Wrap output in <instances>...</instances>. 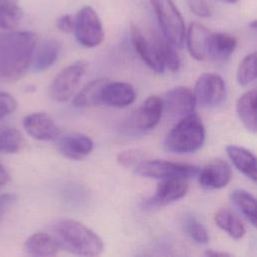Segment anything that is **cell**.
Listing matches in <instances>:
<instances>
[{
  "label": "cell",
  "instance_id": "obj_34",
  "mask_svg": "<svg viewBox=\"0 0 257 257\" xmlns=\"http://www.w3.org/2000/svg\"><path fill=\"white\" fill-rule=\"evenodd\" d=\"M16 200L17 197L14 194H0V223Z\"/></svg>",
  "mask_w": 257,
  "mask_h": 257
},
{
  "label": "cell",
  "instance_id": "obj_11",
  "mask_svg": "<svg viewBox=\"0 0 257 257\" xmlns=\"http://www.w3.org/2000/svg\"><path fill=\"white\" fill-rule=\"evenodd\" d=\"M162 102L163 109L173 117H183L194 112L197 103L194 92L186 86H177L169 90Z\"/></svg>",
  "mask_w": 257,
  "mask_h": 257
},
{
  "label": "cell",
  "instance_id": "obj_31",
  "mask_svg": "<svg viewBox=\"0 0 257 257\" xmlns=\"http://www.w3.org/2000/svg\"><path fill=\"white\" fill-rule=\"evenodd\" d=\"M17 107V101L13 95L8 92H0V119L12 113Z\"/></svg>",
  "mask_w": 257,
  "mask_h": 257
},
{
  "label": "cell",
  "instance_id": "obj_13",
  "mask_svg": "<svg viewBox=\"0 0 257 257\" xmlns=\"http://www.w3.org/2000/svg\"><path fill=\"white\" fill-rule=\"evenodd\" d=\"M189 186L186 179H164L158 186L155 195L148 200L147 204L154 207L166 206L182 199L188 192Z\"/></svg>",
  "mask_w": 257,
  "mask_h": 257
},
{
  "label": "cell",
  "instance_id": "obj_4",
  "mask_svg": "<svg viewBox=\"0 0 257 257\" xmlns=\"http://www.w3.org/2000/svg\"><path fill=\"white\" fill-rule=\"evenodd\" d=\"M164 37L175 47L185 42L186 27L183 17L173 0H151Z\"/></svg>",
  "mask_w": 257,
  "mask_h": 257
},
{
  "label": "cell",
  "instance_id": "obj_33",
  "mask_svg": "<svg viewBox=\"0 0 257 257\" xmlns=\"http://www.w3.org/2000/svg\"><path fill=\"white\" fill-rule=\"evenodd\" d=\"M142 154L138 150H128L118 154L117 162L123 167H132L141 160Z\"/></svg>",
  "mask_w": 257,
  "mask_h": 257
},
{
  "label": "cell",
  "instance_id": "obj_30",
  "mask_svg": "<svg viewBox=\"0 0 257 257\" xmlns=\"http://www.w3.org/2000/svg\"><path fill=\"white\" fill-rule=\"evenodd\" d=\"M186 234L198 244H206L209 241L208 231L205 226L194 216H186L183 222Z\"/></svg>",
  "mask_w": 257,
  "mask_h": 257
},
{
  "label": "cell",
  "instance_id": "obj_3",
  "mask_svg": "<svg viewBox=\"0 0 257 257\" xmlns=\"http://www.w3.org/2000/svg\"><path fill=\"white\" fill-rule=\"evenodd\" d=\"M205 142V126L194 112L185 115L167 135L164 148L174 154H190L198 151Z\"/></svg>",
  "mask_w": 257,
  "mask_h": 257
},
{
  "label": "cell",
  "instance_id": "obj_27",
  "mask_svg": "<svg viewBox=\"0 0 257 257\" xmlns=\"http://www.w3.org/2000/svg\"><path fill=\"white\" fill-rule=\"evenodd\" d=\"M25 145L26 142L18 130L10 127L0 132V154H16Z\"/></svg>",
  "mask_w": 257,
  "mask_h": 257
},
{
  "label": "cell",
  "instance_id": "obj_16",
  "mask_svg": "<svg viewBox=\"0 0 257 257\" xmlns=\"http://www.w3.org/2000/svg\"><path fill=\"white\" fill-rule=\"evenodd\" d=\"M136 99V90L128 82L108 81L103 87L101 102L113 107H125Z\"/></svg>",
  "mask_w": 257,
  "mask_h": 257
},
{
  "label": "cell",
  "instance_id": "obj_14",
  "mask_svg": "<svg viewBox=\"0 0 257 257\" xmlns=\"http://www.w3.org/2000/svg\"><path fill=\"white\" fill-rule=\"evenodd\" d=\"M231 177L232 171L230 166L222 160L212 161L198 173L200 185L208 190L225 187L230 182Z\"/></svg>",
  "mask_w": 257,
  "mask_h": 257
},
{
  "label": "cell",
  "instance_id": "obj_25",
  "mask_svg": "<svg viewBox=\"0 0 257 257\" xmlns=\"http://www.w3.org/2000/svg\"><path fill=\"white\" fill-rule=\"evenodd\" d=\"M230 200L251 225L256 226V201L254 196L245 190L236 189L231 192Z\"/></svg>",
  "mask_w": 257,
  "mask_h": 257
},
{
  "label": "cell",
  "instance_id": "obj_24",
  "mask_svg": "<svg viewBox=\"0 0 257 257\" xmlns=\"http://www.w3.org/2000/svg\"><path fill=\"white\" fill-rule=\"evenodd\" d=\"M215 223L233 239H241L245 235V227L241 220L228 209H221L215 214Z\"/></svg>",
  "mask_w": 257,
  "mask_h": 257
},
{
  "label": "cell",
  "instance_id": "obj_29",
  "mask_svg": "<svg viewBox=\"0 0 257 257\" xmlns=\"http://www.w3.org/2000/svg\"><path fill=\"white\" fill-rule=\"evenodd\" d=\"M159 46L164 67L171 71H178L181 66V58L176 51L175 46L164 36H160Z\"/></svg>",
  "mask_w": 257,
  "mask_h": 257
},
{
  "label": "cell",
  "instance_id": "obj_18",
  "mask_svg": "<svg viewBox=\"0 0 257 257\" xmlns=\"http://www.w3.org/2000/svg\"><path fill=\"white\" fill-rule=\"evenodd\" d=\"M60 247L55 238L48 233L37 232L30 235L24 243V251L31 256L48 257L58 253Z\"/></svg>",
  "mask_w": 257,
  "mask_h": 257
},
{
  "label": "cell",
  "instance_id": "obj_19",
  "mask_svg": "<svg viewBox=\"0 0 257 257\" xmlns=\"http://www.w3.org/2000/svg\"><path fill=\"white\" fill-rule=\"evenodd\" d=\"M237 39L225 32L212 33L208 42V58L216 61L226 60L235 50Z\"/></svg>",
  "mask_w": 257,
  "mask_h": 257
},
{
  "label": "cell",
  "instance_id": "obj_2",
  "mask_svg": "<svg viewBox=\"0 0 257 257\" xmlns=\"http://www.w3.org/2000/svg\"><path fill=\"white\" fill-rule=\"evenodd\" d=\"M52 236L60 248L83 256H96L103 251L100 237L84 224L70 219L56 221L52 227Z\"/></svg>",
  "mask_w": 257,
  "mask_h": 257
},
{
  "label": "cell",
  "instance_id": "obj_6",
  "mask_svg": "<svg viewBox=\"0 0 257 257\" xmlns=\"http://www.w3.org/2000/svg\"><path fill=\"white\" fill-rule=\"evenodd\" d=\"M163 110L162 99L156 95L149 96L122 123V130L130 135L149 132L157 126Z\"/></svg>",
  "mask_w": 257,
  "mask_h": 257
},
{
  "label": "cell",
  "instance_id": "obj_26",
  "mask_svg": "<svg viewBox=\"0 0 257 257\" xmlns=\"http://www.w3.org/2000/svg\"><path fill=\"white\" fill-rule=\"evenodd\" d=\"M19 0H0V28L14 29L23 18Z\"/></svg>",
  "mask_w": 257,
  "mask_h": 257
},
{
  "label": "cell",
  "instance_id": "obj_35",
  "mask_svg": "<svg viewBox=\"0 0 257 257\" xmlns=\"http://www.w3.org/2000/svg\"><path fill=\"white\" fill-rule=\"evenodd\" d=\"M57 28L64 33H70L74 27V17L70 14H65L59 17L56 21Z\"/></svg>",
  "mask_w": 257,
  "mask_h": 257
},
{
  "label": "cell",
  "instance_id": "obj_17",
  "mask_svg": "<svg viewBox=\"0 0 257 257\" xmlns=\"http://www.w3.org/2000/svg\"><path fill=\"white\" fill-rule=\"evenodd\" d=\"M211 31L203 24L193 22L186 31V43L191 56L197 60L208 58V42Z\"/></svg>",
  "mask_w": 257,
  "mask_h": 257
},
{
  "label": "cell",
  "instance_id": "obj_7",
  "mask_svg": "<svg viewBox=\"0 0 257 257\" xmlns=\"http://www.w3.org/2000/svg\"><path fill=\"white\" fill-rule=\"evenodd\" d=\"M87 67L86 61L78 60L59 71L49 86L50 97L58 102L68 100L76 91Z\"/></svg>",
  "mask_w": 257,
  "mask_h": 257
},
{
  "label": "cell",
  "instance_id": "obj_21",
  "mask_svg": "<svg viewBox=\"0 0 257 257\" xmlns=\"http://www.w3.org/2000/svg\"><path fill=\"white\" fill-rule=\"evenodd\" d=\"M226 152L229 159L238 171H240L247 178L256 182V159L255 156L248 150L238 146L226 147Z\"/></svg>",
  "mask_w": 257,
  "mask_h": 257
},
{
  "label": "cell",
  "instance_id": "obj_8",
  "mask_svg": "<svg viewBox=\"0 0 257 257\" xmlns=\"http://www.w3.org/2000/svg\"><path fill=\"white\" fill-rule=\"evenodd\" d=\"M73 31L78 43L87 48L99 45L104 37L102 23L90 6H84L77 12Z\"/></svg>",
  "mask_w": 257,
  "mask_h": 257
},
{
  "label": "cell",
  "instance_id": "obj_20",
  "mask_svg": "<svg viewBox=\"0 0 257 257\" xmlns=\"http://www.w3.org/2000/svg\"><path fill=\"white\" fill-rule=\"evenodd\" d=\"M60 43L54 38H47L35 47L33 54V67L36 71H43L49 68L57 60L60 52Z\"/></svg>",
  "mask_w": 257,
  "mask_h": 257
},
{
  "label": "cell",
  "instance_id": "obj_9",
  "mask_svg": "<svg viewBox=\"0 0 257 257\" xmlns=\"http://www.w3.org/2000/svg\"><path fill=\"white\" fill-rule=\"evenodd\" d=\"M131 39L134 48L143 61L156 72H164L165 67L161 58L159 46L160 35L157 33L146 35L140 27L132 25Z\"/></svg>",
  "mask_w": 257,
  "mask_h": 257
},
{
  "label": "cell",
  "instance_id": "obj_38",
  "mask_svg": "<svg viewBox=\"0 0 257 257\" xmlns=\"http://www.w3.org/2000/svg\"><path fill=\"white\" fill-rule=\"evenodd\" d=\"M220 1L225 2V3H236V2H238L239 0H220Z\"/></svg>",
  "mask_w": 257,
  "mask_h": 257
},
{
  "label": "cell",
  "instance_id": "obj_12",
  "mask_svg": "<svg viewBox=\"0 0 257 257\" xmlns=\"http://www.w3.org/2000/svg\"><path fill=\"white\" fill-rule=\"evenodd\" d=\"M26 133L38 141H53L58 139L60 130L52 117L45 112H34L23 119Z\"/></svg>",
  "mask_w": 257,
  "mask_h": 257
},
{
  "label": "cell",
  "instance_id": "obj_5",
  "mask_svg": "<svg viewBox=\"0 0 257 257\" xmlns=\"http://www.w3.org/2000/svg\"><path fill=\"white\" fill-rule=\"evenodd\" d=\"M135 173L141 177L150 179H189L199 173V168L193 165L173 163L163 160H149L140 162L135 169Z\"/></svg>",
  "mask_w": 257,
  "mask_h": 257
},
{
  "label": "cell",
  "instance_id": "obj_1",
  "mask_svg": "<svg viewBox=\"0 0 257 257\" xmlns=\"http://www.w3.org/2000/svg\"><path fill=\"white\" fill-rule=\"evenodd\" d=\"M37 43L31 31H11L0 34V78L17 80L28 70Z\"/></svg>",
  "mask_w": 257,
  "mask_h": 257
},
{
  "label": "cell",
  "instance_id": "obj_10",
  "mask_svg": "<svg viewBox=\"0 0 257 257\" xmlns=\"http://www.w3.org/2000/svg\"><path fill=\"white\" fill-rule=\"evenodd\" d=\"M193 92L196 102L202 106H218L226 97V86L224 79L216 73H203L196 81Z\"/></svg>",
  "mask_w": 257,
  "mask_h": 257
},
{
  "label": "cell",
  "instance_id": "obj_37",
  "mask_svg": "<svg viewBox=\"0 0 257 257\" xmlns=\"http://www.w3.org/2000/svg\"><path fill=\"white\" fill-rule=\"evenodd\" d=\"M206 255L207 256H221V257H225V256H230V254L226 253V252H216V251H212V250H209L206 252Z\"/></svg>",
  "mask_w": 257,
  "mask_h": 257
},
{
  "label": "cell",
  "instance_id": "obj_28",
  "mask_svg": "<svg viewBox=\"0 0 257 257\" xmlns=\"http://www.w3.org/2000/svg\"><path fill=\"white\" fill-rule=\"evenodd\" d=\"M237 82L241 86H246L256 79V53L246 55L239 63L236 73Z\"/></svg>",
  "mask_w": 257,
  "mask_h": 257
},
{
  "label": "cell",
  "instance_id": "obj_22",
  "mask_svg": "<svg viewBox=\"0 0 257 257\" xmlns=\"http://www.w3.org/2000/svg\"><path fill=\"white\" fill-rule=\"evenodd\" d=\"M236 111L243 125L248 131L256 133V89L248 90L238 98Z\"/></svg>",
  "mask_w": 257,
  "mask_h": 257
},
{
  "label": "cell",
  "instance_id": "obj_15",
  "mask_svg": "<svg viewBox=\"0 0 257 257\" xmlns=\"http://www.w3.org/2000/svg\"><path fill=\"white\" fill-rule=\"evenodd\" d=\"M57 150L63 157L69 160L79 161L91 153L93 142L85 135L70 134L58 139Z\"/></svg>",
  "mask_w": 257,
  "mask_h": 257
},
{
  "label": "cell",
  "instance_id": "obj_23",
  "mask_svg": "<svg viewBox=\"0 0 257 257\" xmlns=\"http://www.w3.org/2000/svg\"><path fill=\"white\" fill-rule=\"evenodd\" d=\"M109 80L105 77L93 79L88 82L73 98L72 104L76 107H89L101 103L103 87Z\"/></svg>",
  "mask_w": 257,
  "mask_h": 257
},
{
  "label": "cell",
  "instance_id": "obj_36",
  "mask_svg": "<svg viewBox=\"0 0 257 257\" xmlns=\"http://www.w3.org/2000/svg\"><path fill=\"white\" fill-rule=\"evenodd\" d=\"M10 180V175L7 172V170L5 169V167L0 164V188H2L3 186H5Z\"/></svg>",
  "mask_w": 257,
  "mask_h": 257
},
{
  "label": "cell",
  "instance_id": "obj_32",
  "mask_svg": "<svg viewBox=\"0 0 257 257\" xmlns=\"http://www.w3.org/2000/svg\"><path fill=\"white\" fill-rule=\"evenodd\" d=\"M187 4L192 13L201 18L210 17L212 9L206 0H187Z\"/></svg>",
  "mask_w": 257,
  "mask_h": 257
}]
</instances>
